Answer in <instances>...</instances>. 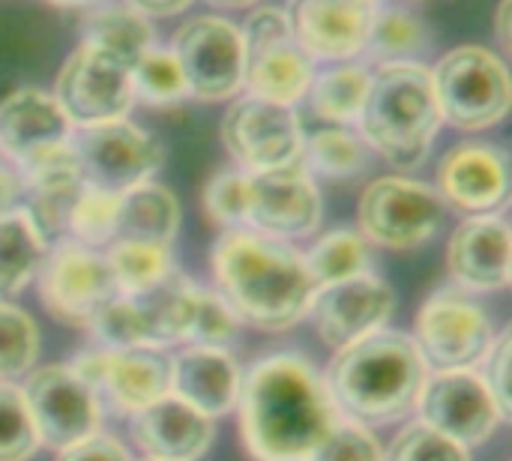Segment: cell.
Segmentation results:
<instances>
[{
  "mask_svg": "<svg viewBox=\"0 0 512 461\" xmlns=\"http://www.w3.org/2000/svg\"><path fill=\"white\" fill-rule=\"evenodd\" d=\"M369 78H372V72L363 63L345 60L333 69L315 72V78L306 90V99L321 120L348 126V123H357V117L363 111Z\"/></svg>",
  "mask_w": 512,
  "mask_h": 461,
  "instance_id": "obj_29",
  "label": "cell"
},
{
  "mask_svg": "<svg viewBox=\"0 0 512 461\" xmlns=\"http://www.w3.org/2000/svg\"><path fill=\"white\" fill-rule=\"evenodd\" d=\"M69 138L72 126L51 93L39 87H21L0 99V150L15 162L18 171L66 147Z\"/></svg>",
  "mask_w": 512,
  "mask_h": 461,
  "instance_id": "obj_21",
  "label": "cell"
},
{
  "mask_svg": "<svg viewBox=\"0 0 512 461\" xmlns=\"http://www.w3.org/2000/svg\"><path fill=\"white\" fill-rule=\"evenodd\" d=\"M69 147L84 186L111 195H123L132 186L153 180L165 162L159 138L126 117L72 132Z\"/></svg>",
  "mask_w": 512,
  "mask_h": 461,
  "instance_id": "obj_8",
  "label": "cell"
},
{
  "mask_svg": "<svg viewBox=\"0 0 512 461\" xmlns=\"http://www.w3.org/2000/svg\"><path fill=\"white\" fill-rule=\"evenodd\" d=\"M39 447L66 450L99 432V396L69 369L42 366L30 369L21 384Z\"/></svg>",
  "mask_w": 512,
  "mask_h": 461,
  "instance_id": "obj_14",
  "label": "cell"
},
{
  "mask_svg": "<svg viewBox=\"0 0 512 461\" xmlns=\"http://www.w3.org/2000/svg\"><path fill=\"white\" fill-rule=\"evenodd\" d=\"M381 0H291L294 39L312 60H351L363 54Z\"/></svg>",
  "mask_w": 512,
  "mask_h": 461,
  "instance_id": "obj_19",
  "label": "cell"
},
{
  "mask_svg": "<svg viewBox=\"0 0 512 461\" xmlns=\"http://www.w3.org/2000/svg\"><path fill=\"white\" fill-rule=\"evenodd\" d=\"M45 258V237L24 207L0 216V303L18 297Z\"/></svg>",
  "mask_w": 512,
  "mask_h": 461,
  "instance_id": "obj_27",
  "label": "cell"
},
{
  "mask_svg": "<svg viewBox=\"0 0 512 461\" xmlns=\"http://www.w3.org/2000/svg\"><path fill=\"white\" fill-rule=\"evenodd\" d=\"M495 342L489 312L465 291L441 288L417 312L414 345L435 372L474 369Z\"/></svg>",
  "mask_w": 512,
  "mask_h": 461,
  "instance_id": "obj_9",
  "label": "cell"
},
{
  "mask_svg": "<svg viewBox=\"0 0 512 461\" xmlns=\"http://www.w3.org/2000/svg\"><path fill=\"white\" fill-rule=\"evenodd\" d=\"M51 96L57 99L72 129L123 120L135 102L132 69L123 60L81 42L63 60Z\"/></svg>",
  "mask_w": 512,
  "mask_h": 461,
  "instance_id": "obj_10",
  "label": "cell"
},
{
  "mask_svg": "<svg viewBox=\"0 0 512 461\" xmlns=\"http://www.w3.org/2000/svg\"><path fill=\"white\" fill-rule=\"evenodd\" d=\"M51 3H57V6H84L90 0H51Z\"/></svg>",
  "mask_w": 512,
  "mask_h": 461,
  "instance_id": "obj_48",
  "label": "cell"
},
{
  "mask_svg": "<svg viewBox=\"0 0 512 461\" xmlns=\"http://www.w3.org/2000/svg\"><path fill=\"white\" fill-rule=\"evenodd\" d=\"M192 297H195V285L177 270H171V276H165L150 291L132 297L150 348H162L186 339L189 318H192Z\"/></svg>",
  "mask_w": 512,
  "mask_h": 461,
  "instance_id": "obj_26",
  "label": "cell"
},
{
  "mask_svg": "<svg viewBox=\"0 0 512 461\" xmlns=\"http://www.w3.org/2000/svg\"><path fill=\"white\" fill-rule=\"evenodd\" d=\"M180 231V201L162 183H138L117 195L114 243H141L168 249Z\"/></svg>",
  "mask_w": 512,
  "mask_h": 461,
  "instance_id": "obj_25",
  "label": "cell"
},
{
  "mask_svg": "<svg viewBox=\"0 0 512 461\" xmlns=\"http://www.w3.org/2000/svg\"><path fill=\"white\" fill-rule=\"evenodd\" d=\"M213 420L180 402L177 396H162L132 420V438L138 450L153 461H195L213 444Z\"/></svg>",
  "mask_w": 512,
  "mask_h": 461,
  "instance_id": "obj_24",
  "label": "cell"
},
{
  "mask_svg": "<svg viewBox=\"0 0 512 461\" xmlns=\"http://www.w3.org/2000/svg\"><path fill=\"white\" fill-rule=\"evenodd\" d=\"M303 261H306V270H309L315 288H321V285H333V282H345V279L369 273L372 249L360 231L336 228V231L324 234L309 249V255H303Z\"/></svg>",
  "mask_w": 512,
  "mask_h": 461,
  "instance_id": "obj_31",
  "label": "cell"
},
{
  "mask_svg": "<svg viewBox=\"0 0 512 461\" xmlns=\"http://www.w3.org/2000/svg\"><path fill=\"white\" fill-rule=\"evenodd\" d=\"M213 276L219 297L240 324L285 333L309 315L315 282L300 252L288 243L237 228L213 246Z\"/></svg>",
  "mask_w": 512,
  "mask_h": 461,
  "instance_id": "obj_2",
  "label": "cell"
},
{
  "mask_svg": "<svg viewBox=\"0 0 512 461\" xmlns=\"http://www.w3.org/2000/svg\"><path fill=\"white\" fill-rule=\"evenodd\" d=\"M240 384L243 369L225 348L192 345L168 363V393L207 420L225 417L237 408Z\"/></svg>",
  "mask_w": 512,
  "mask_h": 461,
  "instance_id": "obj_23",
  "label": "cell"
},
{
  "mask_svg": "<svg viewBox=\"0 0 512 461\" xmlns=\"http://www.w3.org/2000/svg\"><path fill=\"white\" fill-rule=\"evenodd\" d=\"M69 369L114 408L138 414L156 399L168 396V360L150 348L105 351L93 348L78 354Z\"/></svg>",
  "mask_w": 512,
  "mask_h": 461,
  "instance_id": "obj_18",
  "label": "cell"
},
{
  "mask_svg": "<svg viewBox=\"0 0 512 461\" xmlns=\"http://www.w3.org/2000/svg\"><path fill=\"white\" fill-rule=\"evenodd\" d=\"M54 461H132L129 450L114 438V435H90L66 450H57Z\"/></svg>",
  "mask_w": 512,
  "mask_h": 461,
  "instance_id": "obj_43",
  "label": "cell"
},
{
  "mask_svg": "<svg viewBox=\"0 0 512 461\" xmlns=\"http://www.w3.org/2000/svg\"><path fill=\"white\" fill-rule=\"evenodd\" d=\"M192 0H123V6H129L132 12L144 15L147 21L150 18H168V15H177L189 6Z\"/></svg>",
  "mask_w": 512,
  "mask_h": 461,
  "instance_id": "obj_45",
  "label": "cell"
},
{
  "mask_svg": "<svg viewBox=\"0 0 512 461\" xmlns=\"http://www.w3.org/2000/svg\"><path fill=\"white\" fill-rule=\"evenodd\" d=\"M309 461H384V450L366 426L336 423Z\"/></svg>",
  "mask_w": 512,
  "mask_h": 461,
  "instance_id": "obj_41",
  "label": "cell"
},
{
  "mask_svg": "<svg viewBox=\"0 0 512 461\" xmlns=\"http://www.w3.org/2000/svg\"><path fill=\"white\" fill-rule=\"evenodd\" d=\"M393 309H396L393 288L384 279L363 273L345 282L315 288L309 318L321 342L333 351H342L378 333L393 315Z\"/></svg>",
  "mask_w": 512,
  "mask_h": 461,
  "instance_id": "obj_17",
  "label": "cell"
},
{
  "mask_svg": "<svg viewBox=\"0 0 512 461\" xmlns=\"http://www.w3.org/2000/svg\"><path fill=\"white\" fill-rule=\"evenodd\" d=\"M66 231H72V243L87 246V249H102L114 243V231H117V195L111 192H99L84 186V192L78 195L72 213H69V225Z\"/></svg>",
  "mask_w": 512,
  "mask_h": 461,
  "instance_id": "obj_36",
  "label": "cell"
},
{
  "mask_svg": "<svg viewBox=\"0 0 512 461\" xmlns=\"http://www.w3.org/2000/svg\"><path fill=\"white\" fill-rule=\"evenodd\" d=\"M417 411L420 423L462 447L486 444L504 423L495 396L489 393L483 375L474 369L429 375L420 390Z\"/></svg>",
  "mask_w": 512,
  "mask_h": 461,
  "instance_id": "obj_16",
  "label": "cell"
},
{
  "mask_svg": "<svg viewBox=\"0 0 512 461\" xmlns=\"http://www.w3.org/2000/svg\"><path fill=\"white\" fill-rule=\"evenodd\" d=\"M105 261L111 267L114 285L120 297H135L159 285L165 276H171V252L159 246H141V243H111L105 252Z\"/></svg>",
  "mask_w": 512,
  "mask_h": 461,
  "instance_id": "obj_33",
  "label": "cell"
},
{
  "mask_svg": "<svg viewBox=\"0 0 512 461\" xmlns=\"http://www.w3.org/2000/svg\"><path fill=\"white\" fill-rule=\"evenodd\" d=\"M81 42L123 60L132 69L138 57L156 45V30L144 15L132 12L129 6H102L84 18Z\"/></svg>",
  "mask_w": 512,
  "mask_h": 461,
  "instance_id": "obj_28",
  "label": "cell"
},
{
  "mask_svg": "<svg viewBox=\"0 0 512 461\" xmlns=\"http://www.w3.org/2000/svg\"><path fill=\"white\" fill-rule=\"evenodd\" d=\"M210 3L225 6V9H246V6H252V3H258V0H210Z\"/></svg>",
  "mask_w": 512,
  "mask_h": 461,
  "instance_id": "obj_47",
  "label": "cell"
},
{
  "mask_svg": "<svg viewBox=\"0 0 512 461\" xmlns=\"http://www.w3.org/2000/svg\"><path fill=\"white\" fill-rule=\"evenodd\" d=\"M438 195L462 213H495L510 195V159L498 144L465 141L438 165Z\"/></svg>",
  "mask_w": 512,
  "mask_h": 461,
  "instance_id": "obj_20",
  "label": "cell"
},
{
  "mask_svg": "<svg viewBox=\"0 0 512 461\" xmlns=\"http://www.w3.org/2000/svg\"><path fill=\"white\" fill-rule=\"evenodd\" d=\"M21 198H24V180L18 174V168H0V216L3 213H12L21 207Z\"/></svg>",
  "mask_w": 512,
  "mask_h": 461,
  "instance_id": "obj_44",
  "label": "cell"
},
{
  "mask_svg": "<svg viewBox=\"0 0 512 461\" xmlns=\"http://www.w3.org/2000/svg\"><path fill=\"white\" fill-rule=\"evenodd\" d=\"M39 438L21 396V387L0 384V461H30Z\"/></svg>",
  "mask_w": 512,
  "mask_h": 461,
  "instance_id": "obj_37",
  "label": "cell"
},
{
  "mask_svg": "<svg viewBox=\"0 0 512 461\" xmlns=\"http://www.w3.org/2000/svg\"><path fill=\"white\" fill-rule=\"evenodd\" d=\"M39 357V327L33 318L12 306L0 303V384H15L24 378Z\"/></svg>",
  "mask_w": 512,
  "mask_h": 461,
  "instance_id": "obj_34",
  "label": "cell"
},
{
  "mask_svg": "<svg viewBox=\"0 0 512 461\" xmlns=\"http://www.w3.org/2000/svg\"><path fill=\"white\" fill-rule=\"evenodd\" d=\"M429 48V27L420 15L408 9H378L366 36V48L372 60L381 63H399L414 60V54Z\"/></svg>",
  "mask_w": 512,
  "mask_h": 461,
  "instance_id": "obj_32",
  "label": "cell"
},
{
  "mask_svg": "<svg viewBox=\"0 0 512 461\" xmlns=\"http://www.w3.org/2000/svg\"><path fill=\"white\" fill-rule=\"evenodd\" d=\"M447 216V204L435 186L411 177L372 180L357 204V225L366 243L411 252L429 243Z\"/></svg>",
  "mask_w": 512,
  "mask_h": 461,
  "instance_id": "obj_7",
  "label": "cell"
},
{
  "mask_svg": "<svg viewBox=\"0 0 512 461\" xmlns=\"http://www.w3.org/2000/svg\"><path fill=\"white\" fill-rule=\"evenodd\" d=\"M171 51L183 69L189 96L222 102L243 90L246 48L234 21L222 15H195L180 24Z\"/></svg>",
  "mask_w": 512,
  "mask_h": 461,
  "instance_id": "obj_12",
  "label": "cell"
},
{
  "mask_svg": "<svg viewBox=\"0 0 512 461\" xmlns=\"http://www.w3.org/2000/svg\"><path fill=\"white\" fill-rule=\"evenodd\" d=\"M384 461H471V456L468 447L438 435L417 420L396 435L390 453H384Z\"/></svg>",
  "mask_w": 512,
  "mask_h": 461,
  "instance_id": "obj_39",
  "label": "cell"
},
{
  "mask_svg": "<svg viewBox=\"0 0 512 461\" xmlns=\"http://www.w3.org/2000/svg\"><path fill=\"white\" fill-rule=\"evenodd\" d=\"M450 276L468 291H504L512 279L510 225L498 213L465 219L447 246Z\"/></svg>",
  "mask_w": 512,
  "mask_h": 461,
  "instance_id": "obj_22",
  "label": "cell"
},
{
  "mask_svg": "<svg viewBox=\"0 0 512 461\" xmlns=\"http://www.w3.org/2000/svg\"><path fill=\"white\" fill-rule=\"evenodd\" d=\"M321 378L336 411L369 429L402 420L417 408L429 366L411 336L378 330L336 351Z\"/></svg>",
  "mask_w": 512,
  "mask_h": 461,
  "instance_id": "obj_3",
  "label": "cell"
},
{
  "mask_svg": "<svg viewBox=\"0 0 512 461\" xmlns=\"http://www.w3.org/2000/svg\"><path fill=\"white\" fill-rule=\"evenodd\" d=\"M300 162L309 174L327 180H351L369 165V147L348 126H327L303 138Z\"/></svg>",
  "mask_w": 512,
  "mask_h": 461,
  "instance_id": "obj_30",
  "label": "cell"
},
{
  "mask_svg": "<svg viewBox=\"0 0 512 461\" xmlns=\"http://www.w3.org/2000/svg\"><path fill=\"white\" fill-rule=\"evenodd\" d=\"M132 90L135 99H144L147 105H174L189 96L183 69L171 48L153 45L147 54L138 57L132 66Z\"/></svg>",
  "mask_w": 512,
  "mask_h": 461,
  "instance_id": "obj_35",
  "label": "cell"
},
{
  "mask_svg": "<svg viewBox=\"0 0 512 461\" xmlns=\"http://www.w3.org/2000/svg\"><path fill=\"white\" fill-rule=\"evenodd\" d=\"M357 123L363 144L396 168L423 165L444 123L429 66L417 60L381 63L369 78Z\"/></svg>",
  "mask_w": 512,
  "mask_h": 461,
  "instance_id": "obj_4",
  "label": "cell"
},
{
  "mask_svg": "<svg viewBox=\"0 0 512 461\" xmlns=\"http://www.w3.org/2000/svg\"><path fill=\"white\" fill-rule=\"evenodd\" d=\"M36 279L48 315L75 330H87L93 318L120 297L105 255L78 243H60L51 249L42 258Z\"/></svg>",
  "mask_w": 512,
  "mask_h": 461,
  "instance_id": "obj_11",
  "label": "cell"
},
{
  "mask_svg": "<svg viewBox=\"0 0 512 461\" xmlns=\"http://www.w3.org/2000/svg\"><path fill=\"white\" fill-rule=\"evenodd\" d=\"M303 138V123L291 105L252 93L240 96L222 120V144L246 174L300 162Z\"/></svg>",
  "mask_w": 512,
  "mask_h": 461,
  "instance_id": "obj_13",
  "label": "cell"
},
{
  "mask_svg": "<svg viewBox=\"0 0 512 461\" xmlns=\"http://www.w3.org/2000/svg\"><path fill=\"white\" fill-rule=\"evenodd\" d=\"M237 408L255 461H309L339 423L321 372L297 354H273L243 372Z\"/></svg>",
  "mask_w": 512,
  "mask_h": 461,
  "instance_id": "obj_1",
  "label": "cell"
},
{
  "mask_svg": "<svg viewBox=\"0 0 512 461\" xmlns=\"http://www.w3.org/2000/svg\"><path fill=\"white\" fill-rule=\"evenodd\" d=\"M240 36L246 48L243 87L252 96L294 108L315 78V60L294 39L288 12L279 6H258L249 12Z\"/></svg>",
  "mask_w": 512,
  "mask_h": 461,
  "instance_id": "obj_6",
  "label": "cell"
},
{
  "mask_svg": "<svg viewBox=\"0 0 512 461\" xmlns=\"http://www.w3.org/2000/svg\"><path fill=\"white\" fill-rule=\"evenodd\" d=\"M237 315L231 312V306L207 288H195L192 297V318H189V333L186 339L192 345H204V348H225L228 342H234L237 336Z\"/></svg>",
  "mask_w": 512,
  "mask_h": 461,
  "instance_id": "obj_38",
  "label": "cell"
},
{
  "mask_svg": "<svg viewBox=\"0 0 512 461\" xmlns=\"http://www.w3.org/2000/svg\"><path fill=\"white\" fill-rule=\"evenodd\" d=\"M510 6H512V0H501V3H498V9H495V36H498V45H501L504 51H510V42H512Z\"/></svg>",
  "mask_w": 512,
  "mask_h": 461,
  "instance_id": "obj_46",
  "label": "cell"
},
{
  "mask_svg": "<svg viewBox=\"0 0 512 461\" xmlns=\"http://www.w3.org/2000/svg\"><path fill=\"white\" fill-rule=\"evenodd\" d=\"M147 461H153V459H147Z\"/></svg>",
  "mask_w": 512,
  "mask_h": 461,
  "instance_id": "obj_49",
  "label": "cell"
},
{
  "mask_svg": "<svg viewBox=\"0 0 512 461\" xmlns=\"http://www.w3.org/2000/svg\"><path fill=\"white\" fill-rule=\"evenodd\" d=\"M204 210L225 231L246 228V171H219L204 186Z\"/></svg>",
  "mask_w": 512,
  "mask_h": 461,
  "instance_id": "obj_40",
  "label": "cell"
},
{
  "mask_svg": "<svg viewBox=\"0 0 512 461\" xmlns=\"http://www.w3.org/2000/svg\"><path fill=\"white\" fill-rule=\"evenodd\" d=\"M324 216L321 192L303 162L246 174V228L270 240H303Z\"/></svg>",
  "mask_w": 512,
  "mask_h": 461,
  "instance_id": "obj_15",
  "label": "cell"
},
{
  "mask_svg": "<svg viewBox=\"0 0 512 461\" xmlns=\"http://www.w3.org/2000/svg\"><path fill=\"white\" fill-rule=\"evenodd\" d=\"M510 351H512V336H510V330H504V333L492 342L489 354L483 357V366H486L483 381H486L489 393L495 396V402H498V408H501L504 420H510V414H512Z\"/></svg>",
  "mask_w": 512,
  "mask_h": 461,
  "instance_id": "obj_42",
  "label": "cell"
},
{
  "mask_svg": "<svg viewBox=\"0 0 512 461\" xmlns=\"http://www.w3.org/2000/svg\"><path fill=\"white\" fill-rule=\"evenodd\" d=\"M432 87L441 120L462 132L498 126L512 102L507 60L483 45H459L432 69Z\"/></svg>",
  "mask_w": 512,
  "mask_h": 461,
  "instance_id": "obj_5",
  "label": "cell"
}]
</instances>
